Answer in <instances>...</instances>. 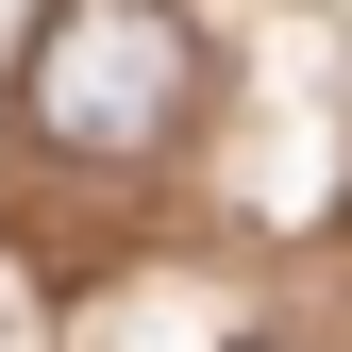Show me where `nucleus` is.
Instances as JSON below:
<instances>
[{
    "label": "nucleus",
    "mask_w": 352,
    "mask_h": 352,
    "mask_svg": "<svg viewBox=\"0 0 352 352\" xmlns=\"http://www.w3.org/2000/svg\"><path fill=\"white\" fill-rule=\"evenodd\" d=\"M17 118L84 168L118 151H168L185 135V34H168V0H51L17 51Z\"/></svg>",
    "instance_id": "obj_1"
}]
</instances>
